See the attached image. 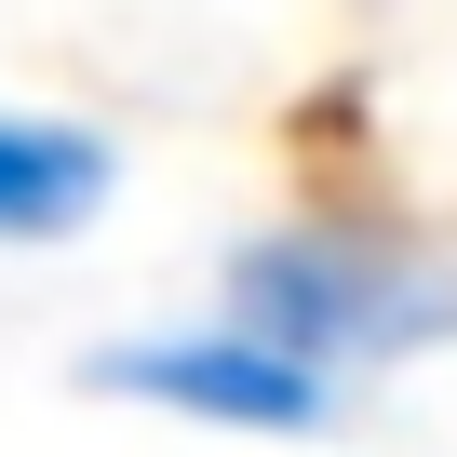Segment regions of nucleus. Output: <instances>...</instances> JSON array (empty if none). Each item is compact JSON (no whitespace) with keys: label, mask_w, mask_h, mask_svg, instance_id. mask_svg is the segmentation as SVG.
<instances>
[{"label":"nucleus","mask_w":457,"mask_h":457,"mask_svg":"<svg viewBox=\"0 0 457 457\" xmlns=\"http://www.w3.org/2000/svg\"><path fill=\"white\" fill-rule=\"evenodd\" d=\"M121 202V135L0 95V256H54Z\"/></svg>","instance_id":"7ed1b4c3"},{"label":"nucleus","mask_w":457,"mask_h":457,"mask_svg":"<svg viewBox=\"0 0 457 457\" xmlns=\"http://www.w3.org/2000/svg\"><path fill=\"white\" fill-rule=\"evenodd\" d=\"M81 390H95V403L188 417V430H228V444H323V430L350 417L337 377L256 350L243 323H135V337H95V350H81Z\"/></svg>","instance_id":"f03ea898"},{"label":"nucleus","mask_w":457,"mask_h":457,"mask_svg":"<svg viewBox=\"0 0 457 457\" xmlns=\"http://www.w3.org/2000/svg\"><path fill=\"white\" fill-rule=\"evenodd\" d=\"M215 323H243L256 350L350 390V377L457 337V256L390 243L363 215H296V228H256V243L215 256Z\"/></svg>","instance_id":"f257e3e1"}]
</instances>
